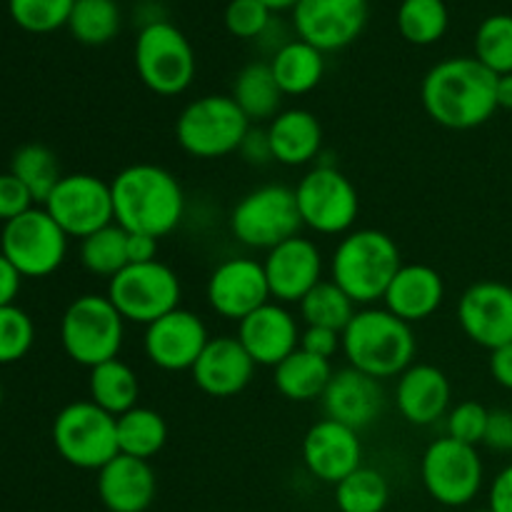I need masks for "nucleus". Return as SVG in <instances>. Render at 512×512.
I'll return each instance as SVG.
<instances>
[{
  "label": "nucleus",
  "mask_w": 512,
  "mask_h": 512,
  "mask_svg": "<svg viewBox=\"0 0 512 512\" xmlns=\"http://www.w3.org/2000/svg\"><path fill=\"white\" fill-rule=\"evenodd\" d=\"M35 343L33 318L18 305L0 308V365H13L30 353Z\"/></svg>",
  "instance_id": "a19ab883"
},
{
  "label": "nucleus",
  "mask_w": 512,
  "mask_h": 512,
  "mask_svg": "<svg viewBox=\"0 0 512 512\" xmlns=\"http://www.w3.org/2000/svg\"><path fill=\"white\" fill-rule=\"evenodd\" d=\"M413 325L385 308H358L343 330V355L350 368L375 380L398 378L415 363Z\"/></svg>",
  "instance_id": "7ed1b4c3"
},
{
  "label": "nucleus",
  "mask_w": 512,
  "mask_h": 512,
  "mask_svg": "<svg viewBox=\"0 0 512 512\" xmlns=\"http://www.w3.org/2000/svg\"><path fill=\"white\" fill-rule=\"evenodd\" d=\"M483 445L485 448L495 450V453H512V410H490Z\"/></svg>",
  "instance_id": "49530a36"
},
{
  "label": "nucleus",
  "mask_w": 512,
  "mask_h": 512,
  "mask_svg": "<svg viewBox=\"0 0 512 512\" xmlns=\"http://www.w3.org/2000/svg\"><path fill=\"white\" fill-rule=\"evenodd\" d=\"M320 405H323L325 418L348 425L360 433L380 418L385 395L380 380L348 365L343 370H335L323 398H320Z\"/></svg>",
  "instance_id": "4be33fe9"
},
{
  "label": "nucleus",
  "mask_w": 512,
  "mask_h": 512,
  "mask_svg": "<svg viewBox=\"0 0 512 512\" xmlns=\"http://www.w3.org/2000/svg\"><path fill=\"white\" fill-rule=\"evenodd\" d=\"M445 300V280L433 265L403 263L383 295L385 310L405 323H423L433 318Z\"/></svg>",
  "instance_id": "a878e982"
},
{
  "label": "nucleus",
  "mask_w": 512,
  "mask_h": 512,
  "mask_svg": "<svg viewBox=\"0 0 512 512\" xmlns=\"http://www.w3.org/2000/svg\"><path fill=\"white\" fill-rule=\"evenodd\" d=\"M303 463L313 478L338 485L363 465V443L358 430L323 418L303 438Z\"/></svg>",
  "instance_id": "aec40b11"
},
{
  "label": "nucleus",
  "mask_w": 512,
  "mask_h": 512,
  "mask_svg": "<svg viewBox=\"0 0 512 512\" xmlns=\"http://www.w3.org/2000/svg\"><path fill=\"white\" fill-rule=\"evenodd\" d=\"M243 155L245 163L250 165H268L273 163V150H270V140H268V130L263 128H250L248 135H245L243 145L238 150Z\"/></svg>",
  "instance_id": "de8ad7c7"
},
{
  "label": "nucleus",
  "mask_w": 512,
  "mask_h": 512,
  "mask_svg": "<svg viewBox=\"0 0 512 512\" xmlns=\"http://www.w3.org/2000/svg\"><path fill=\"white\" fill-rule=\"evenodd\" d=\"M475 58L495 75L512 73V15H488L475 30Z\"/></svg>",
  "instance_id": "58836bf2"
},
{
  "label": "nucleus",
  "mask_w": 512,
  "mask_h": 512,
  "mask_svg": "<svg viewBox=\"0 0 512 512\" xmlns=\"http://www.w3.org/2000/svg\"><path fill=\"white\" fill-rule=\"evenodd\" d=\"M0 408H3V385H0Z\"/></svg>",
  "instance_id": "6e6d98bb"
},
{
  "label": "nucleus",
  "mask_w": 512,
  "mask_h": 512,
  "mask_svg": "<svg viewBox=\"0 0 512 512\" xmlns=\"http://www.w3.org/2000/svg\"><path fill=\"white\" fill-rule=\"evenodd\" d=\"M300 350L315 358L333 360L338 350H343V333L330 328H305L300 333Z\"/></svg>",
  "instance_id": "a18cd8bd"
},
{
  "label": "nucleus",
  "mask_w": 512,
  "mask_h": 512,
  "mask_svg": "<svg viewBox=\"0 0 512 512\" xmlns=\"http://www.w3.org/2000/svg\"><path fill=\"white\" fill-rule=\"evenodd\" d=\"M205 298H208L213 313L240 323L253 310L270 303L273 295H270L263 263H258L255 258H245V255H235V258L223 260L210 273L208 285H205Z\"/></svg>",
  "instance_id": "dca6fc26"
},
{
  "label": "nucleus",
  "mask_w": 512,
  "mask_h": 512,
  "mask_svg": "<svg viewBox=\"0 0 512 512\" xmlns=\"http://www.w3.org/2000/svg\"><path fill=\"white\" fill-rule=\"evenodd\" d=\"M450 398H453V388H450L448 375L438 365L413 363L405 373L398 375L395 405L410 425L428 428L438 423L448 415Z\"/></svg>",
  "instance_id": "b1692460"
},
{
  "label": "nucleus",
  "mask_w": 512,
  "mask_h": 512,
  "mask_svg": "<svg viewBox=\"0 0 512 512\" xmlns=\"http://www.w3.org/2000/svg\"><path fill=\"white\" fill-rule=\"evenodd\" d=\"M68 30L83 45H105L120 33V8L115 0H75Z\"/></svg>",
  "instance_id": "4c0bfd02"
},
{
  "label": "nucleus",
  "mask_w": 512,
  "mask_h": 512,
  "mask_svg": "<svg viewBox=\"0 0 512 512\" xmlns=\"http://www.w3.org/2000/svg\"><path fill=\"white\" fill-rule=\"evenodd\" d=\"M273 13H283V10H293L298 5V0H263Z\"/></svg>",
  "instance_id": "5fc2aeb1"
},
{
  "label": "nucleus",
  "mask_w": 512,
  "mask_h": 512,
  "mask_svg": "<svg viewBox=\"0 0 512 512\" xmlns=\"http://www.w3.org/2000/svg\"><path fill=\"white\" fill-rule=\"evenodd\" d=\"M88 393L98 408L110 413L113 418H120L128 410L138 408L140 398V383L135 370L120 358L100 363L90 368L88 378Z\"/></svg>",
  "instance_id": "7c9ffc66"
},
{
  "label": "nucleus",
  "mask_w": 512,
  "mask_h": 512,
  "mask_svg": "<svg viewBox=\"0 0 512 512\" xmlns=\"http://www.w3.org/2000/svg\"><path fill=\"white\" fill-rule=\"evenodd\" d=\"M253 128L230 95H203L183 108L175 123V140L188 155L200 160L238 153Z\"/></svg>",
  "instance_id": "423d86ee"
},
{
  "label": "nucleus",
  "mask_w": 512,
  "mask_h": 512,
  "mask_svg": "<svg viewBox=\"0 0 512 512\" xmlns=\"http://www.w3.org/2000/svg\"><path fill=\"white\" fill-rule=\"evenodd\" d=\"M420 100L428 118L440 128H480L498 110V75L475 55L445 58L425 73Z\"/></svg>",
  "instance_id": "f257e3e1"
},
{
  "label": "nucleus",
  "mask_w": 512,
  "mask_h": 512,
  "mask_svg": "<svg viewBox=\"0 0 512 512\" xmlns=\"http://www.w3.org/2000/svg\"><path fill=\"white\" fill-rule=\"evenodd\" d=\"M488 415L490 410L485 408L478 400H463L455 408L448 410L445 415V430H448V438L458 440V443L465 445H483L485 428H488Z\"/></svg>",
  "instance_id": "37998d69"
},
{
  "label": "nucleus",
  "mask_w": 512,
  "mask_h": 512,
  "mask_svg": "<svg viewBox=\"0 0 512 512\" xmlns=\"http://www.w3.org/2000/svg\"><path fill=\"white\" fill-rule=\"evenodd\" d=\"M403 268L400 248L388 233L375 228L350 230L330 258V280L353 300L370 308L383 300L390 280Z\"/></svg>",
  "instance_id": "20e7f679"
},
{
  "label": "nucleus",
  "mask_w": 512,
  "mask_h": 512,
  "mask_svg": "<svg viewBox=\"0 0 512 512\" xmlns=\"http://www.w3.org/2000/svg\"><path fill=\"white\" fill-rule=\"evenodd\" d=\"M210 343L208 325L193 310L178 308L150 323L143 335L145 358L165 373L193 370L205 345Z\"/></svg>",
  "instance_id": "f3484780"
},
{
  "label": "nucleus",
  "mask_w": 512,
  "mask_h": 512,
  "mask_svg": "<svg viewBox=\"0 0 512 512\" xmlns=\"http://www.w3.org/2000/svg\"><path fill=\"white\" fill-rule=\"evenodd\" d=\"M230 98L238 103L250 123H270L283 110V90L275 83L270 63L255 60L248 63L233 80Z\"/></svg>",
  "instance_id": "c85d7f7f"
},
{
  "label": "nucleus",
  "mask_w": 512,
  "mask_h": 512,
  "mask_svg": "<svg viewBox=\"0 0 512 512\" xmlns=\"http://www.w3.org/2000/svg\"><path fill=\"white\" fill-rule=\"evenodd\" d=\"M255 368L258 365L245 353L235 335H220V338H210L190 375L200 393L210 398H233L248 388Z\"/></svg>",
  "instance_id": "5701e85b"
},
{
  "label": "nucleus",
  "mask_w": 512,
  "mask_h": 512,
  "mask_svg": "<svg viewBox=\"0 0 512 512\" xmlns=\"http://www.w3.org/2000/svg\"><path fill=\"white\" fill-rule=\"evenodd\" d=\"M75 0H8V13L18 28L28 33H55L68 25Z\"/></svg>",
  "instance_id": "ea45409f"
},
{
  "label": "nucleus",
  "mask_w": 512,
  "mask_h": 512,
  "mask_svg": "<svg viewBox=\"0 0 512 512\" xmlns=\"http://www.w3.org/2000/svg\"><path fill=\"white\" fill-rule=\"evenodd\" d=\"M420 478L435 503L445 508H463L473 503L483 488V458L473 445L443 435L425 448L420 460Z\"/></svg>",
  "instance_id": "ddd939ff"
},
{
  "label": "nucleus",
  "mask_w": 512,
  "mask_h": 512,
  "mask_svg": "<svg viewBox=\"0 0 512 512\" xmlns=\"http://www.w3.org/2000/svg\"><path fill=\"white\" fill-rule=\"evenodd\" d=\"M295 190L283 183H268L250 190L230 213V233L240 245L253 250H273L285 240L300 235Z\"/></svg>",
  "instance_id": "0eeeda50"
},
{
  "label": "nucleus",
  "mask_w": 512,
  "mask_h": 512,
  "mask_svg": "<svg viewBox=\"0 0 512 512\" xmlns=\"http://www.w3.org/2000/svg\"><path fill=\"white\" fill-rule=\"evenodd\" d=\"M398 33L413 45H433L445 38L450 13L445 0H403L395 15Z\"/></svg>",
  "instance_id": "f704fd0d"
},
{
  "label": "nucleus",
  "mask_w": 512,
  "mask_h": 512,
  "mask_svg": "<svg viewBox=\"0 0 512 512\" xmlns=\"http://www.w3.org/2000/svg\"><path fill=\"white\" fill-rule=\"evenodd\" d=\"M115 223L128 233L165 238L185 215V195L170 170L153 163H135L110 180Z\"/></svg>",
  "instance_id": "f03ea898"
},
{
  "label": "nucleus",
  "mask_w": 512,
  "mask_h": 512,
  "mask_svg": "<svg viewBox=\"0 0 512 512\" xmlns=\"http://www.w3.org/2000/svg\"><path fill=\"white\" fill-rule=\"evenodd\" d=\"M68 235L50 218L43 205L3 223L0 253L13 263L23 278H48L68 255Z\"/></svg>",
  "instance_id": "f8f14e48"
},
{
  "label": "nucleus",
  "mask_w": 512,
  "mask_h": 512,
  "mask_svg": "<svg viewBox=\"0 0 512 512\" xmlns=\"http://www.w3.org/2000/svg\"><path fill=\"white\" fill-rule=\"evenodd\" d=\"M53 445L73 468L100 470L120 455L118 420L93 400H75L55 415Z\"/></svg>",
  "instance_id": "1a4fd4ad"
},
{
  "label": "nucleus",
  "mask_w": 512,
  "mask_h": 512,
  "mask_svg": "<svg viewBox=\"0 0 512 512\" xmlns=\"http://www.w3.org/2000/svg\"><path fill=\"white\" fill-rule=\"evenodd\" d=\"M300 333L303 330L298 328V318L283 303L270 300L263 308L253 310L248 318L240 320L235 338L240 340L255 365L275 368L300 348Z\"/></svg>",
  "instance_id": "412c9836"
},
{
  "label": "nucleus",
  "mask_w": 512,
  "mask_h": 512,
  "mask_svg": "<svg viewBox=\"0 0 512 512\" xmlns=\"http://www.w3.org/2000/svg\"><path fill=\"white\" fill-rule=\"evenodd\" d=\"M458 325L465 338L485 350L512 343V288L498 280L473 283L458 300Z\"/></svg>",
  "instance_id": "a211bd4d"
},
{
  "label": "nucleus",
  "mask_w": 512,
  "mask_h": 512,
  "mask_svg": "<svg viewBox=\"0 0 512 512\" xmlns=\"http://www.w3.org/2000/svg\"><path fill=\"white\" fill-rule=\"evenodd\" d=\"M490 378L500 385L503 390H510L512 393V343L503 345V348L490 350Z\"/></svg>",
  "instance_id": "8fccbe9b"
},
{
  "label": "nucleus",
  "mask_w": 512,
  "mask_h": 512,
  "mask_svg": "<svg viewBox=\"0 0 512 512\" xmlns=\"http://www.w3.org/2000/svg\"><path fill=\"white\" fill-rule=\"evenodd\" d=\"M498 108L512 110V73L498 75Z\"/></svg>",
  "instance_id": "864d4df0"
},
{
  "label": "nucleus",
  "mask_w": 512,
  "mask_h": 512,
  "mask_svg": "<svg viewBox=\"0 0 512 512\" xmlns=\"http://www.w3.org/2000/svg\"><path fill=\"white\" fill-rule=\"evenodd\" d=\"M488 508L493 512H512V463L505 465L490 483Z\"/></svg>",
  "instance_id": "09e8293b"
},
{
  "label": "nucleus",
  "mask_w": 512,
  "mask_h": 512,
  "mask_svg": "<svg viewBox=\"0 0 512 512\" xmlns=\"http://www.w3.org/2000/svg\"><path fill=\"white\" fill-rule=\"evenodd\" d=\"M473 512H493L490 508H480V510H473Z\"/></svg>",
  "instance_id": "4d7b16f0"
},
{
  "label": "nucleus",
  "mask_w": 512,
  "mask_h": 512,
  "mask_svg": "<svg viewBox=\"0 0 512 512\" xmlns=\"http://www.w3.org/2000/svg\"><path fill=\"white\" fill-rule=\"evenodd\" d=\"M43 208L68 238L83 240L115 223L110 183L90 173L63 175Z\"/></svg>",
  "instance_id": "4468645a"
},
{
  "label": "nucleus",
  "mask_w": 512,
  "mask_h": 512,
  "mask_svg": "<svg viewBox=\"0 0 512 512\" xmlns=\"http://www.w3.org/2000/svg\"><path fill=\"white\" fill-rule=\"evenodd\" d=\"M20 283H23V275L13 268L8 258L0 253V308L5 305H15V298L20 293Z\"/></svg>",
  "instance_id": "3c124183"
},
{
  "label": "nucleus",
  "mask_w": 512,
  "mask_h": 512,
  "mask_svg": "<svg viewBox=\"0 0 512 512\" xmlns=\"http://www.w3.org/2000/svg\"><path fill=\"white\" fill-rule=\"evenodd\" d=\"M30 208H35L30 190L10 170L8 173H0V220L8 223V220L18 218V215L28 213Z\"/></svg>",
  "instance_id": "c03bdc74"
},
{
  "label": "nucleus",
  "mask_w": 512,
  "mask_h": 512,
  "mask_svg": "<svg viewBox=\"0 0 512 512\" xmlns=\"http://www.w3.org/2000/svg\"><path fill=\"white\" fill-rule=\"evenodd\" d=\"M268 63L278 88L290 98L308 95L318 88L325 75V53L300 38L288 40L283 48L275 50Z\"/></svg>",
  "instance_id": "cd10ccee"
},
{
  "label": "nucleus",
  "mask_w": 512,
  "mask_h": 512,
  "mask_svg": "<svg viewBox=\"0 0 512 512\" xmlns=\"http://www.w3.org/2000/svg\"><path fill=\"white\" fill-rule=\"evenodd\" d=\"M368 0H298L293 8L295 38L320 53H338L363 35Z\"/></svg>",
  "instance_id": "2eb2a0df"
},
{
  "label": "nucleus",
  "mask_w": 512,
  "mask_h": 512,
  "mask_svg": "<svg viewBox=\"0 0 512 512\" xmlns=\"http://www.w3.org/2000/svg\"><path fill=\"white\" fill-rule=\"evenodd\" d=\"M265 130H268L273 160L288 168L313 163L323 148V125L305 108L280 110Z\"/></svg>",
  "instance_id": "bb28decb"
},
{
  "label": "nucleus",
  "mask_w": 512,
  "mask_h": 512,
  "mask_svg": "<svg viewBox=\"0 0 512 512\" xmlns=\"http://www.w3.org/2000/svg\"><path fill=\"white\" fill-rule=\"evenodd\" d=\"M333 363L305 350H295L293 355L273 368V383L285 400L293 403H313L323 398L330 378H333Z\"/></svg>",
  "instance_id": "c756f323"
},
{
  "label": "nucleus",
  "mask_w": 512,
  "mask_h": 512,
  "mask_svg": "<svg viewBox=\"0 0 512 512\" xmlns=\"http://www.w3.org/2000/svg\"><path fill=\"white\" fill-rule=\"evenodd\" d=\"M300 318L308 328H330L343 333L353 315L358 313V305L333 283V280H320L308 295L298 303Z\"/></svg>",
  "instance_id": "72a5a7b5"
},
{
  "label": "nucleus",
  "mask_w": 512,
  "mask_h": 512,
  "mask_svg": "<svg viewBox=\"0 0 512 512\" xmlns=\"http://www.w3.org/2000/svg\"><path fill=\"white\" fill-rule=\"evenodd\" d=\"M273 23V10L263 0H230L225 8V28L240 40H260Z\"/></svg>",
  "instance_id": "79ce46f5"
},
{
  "label": "nucleus",
  "mask_w": 512,
  "mask_h": 512,
  "mask_svg": "<svg viewBox=\"0 0 512 512\" xmlns=\"http://www.w3.org/2000/svg\"><path fill=\"white\" fill-rule=\"evenodd\" d=\"M388 500L390 485L385 475L365 465L335 485V505L340 512H383Z\"/></svg>",
  "instance_id": "e433bc0d"
},
{
  "label": "nucleus",
  "mask_w": 512,
  "mask_h": 512,
  "mask_svg": "<svg viewBox=\"0 0 512 512\" xmlns=\"http://www.w3.org/2000/svg\"><path fill=\"white\" fill-rule=\"evenodd\" d=\"M158 493L150 460L115 455L98 470V498L108 512H145Z\"/></svg>",
  "instance_id": "393cba45"
},
{
  "label": "nucleus",
  "mask_w": 512,
  "mask_h": 512,
  "mask_svg": "<svg viewBox=\"0 0 512 512\" xmlns=\"http://www.w3.org/2000/svg\"><path fill=\"white\" fill-rule=\"evenodd\" d=\"M108 300L115 305L125 323L145 325L180 308V278L170 265L160 260L130 263L115 278L108 280Z\"/></svg>",
  "instance_id": "9d476101"
},
{
  "label": "nucleus",
  "mask_w": 512,
  "mask_h": 512,
  "mask_svg": "<svg viewBox=\"0 0 512 512\" xmlns=\"http://www.w3.org/2000/svg\"><path fill=\"white\" fill-rule=\"evenodd\" d=\"M118 420V450L120 455L150 460L168 443V423L153 408H138L123 413Z\"/></svg>",
  "instance_id": "2f4dec72"
},
{
  "label": "nucleus",
  "mask_w": 512,
  "mask_h": 512,
  "mask_svg": "<svg viewBox=\"0 0 512 512\" xmlns=\"http://www.w3.org/2000/svg\"><path fill=\"white\" fill-rule=\"evenodd\" d=\"M125 340V320L108 295H80L60 318V345L73 363L95 368L118 358Z\"/></svg>",
  "instance_id": "39448f33"
},
{
  "label": "nucleus",
  "mask_w": 512,
  "mask_h": 512,
  "mask_svg": "<svg viewBox=\"0 0 512 512\" xmlns=\"http://www.w3.org/2000/svg\"><path fill=\"white\" fill-rule=\"evenodd\" d=\"M10 173L30 190L33 200L43 205L48 195L53 193L55 185L60 183L63 173H60L58 155L40 143H25L10 158Z\"/></svg>",
  "instance_id": "473e14b6"
},
{
  "label": "nucleus",
  "mask_w": 512,
  "mask_h": 512,
  "mask_svg": "<svg viewBox=\"0 0 512 512\" xmlns=\"http://www.w3.org/2000/svg\"><path fill=\"white\" fill-rule=\"evenodd\" d=\"M80 263L98 278H115L128 263V230L118 223L80 240Z\"/></svg>",
  "instance_id": "c9c22d12"
},
{
  "label": "nucleus",
  "mask_w": 512,
  "mask_h": 512,
  "mask_svg": "<svg viewBox=\"0 0 512 512\" xmlns=\"http://www.w3.org/2000/svg\"><path fill=\"white\" fill-rule=\"evenodd\" d=\"M135 70L145 88L163 98H175L193 85V45L168 20L143 25L135 38Z\"/></svg>",
  "instance_id": "6e6552de"
},
{
  "label": "nucleus",
  "mask_w": 512,
  "mask_h": 512,
  "mask_svg": "<svg viewBox=\"0 0 512 512\" xmlns=\"http://www.w3.org/2000/svg\"><path fill=\"white\" fill-rule=\"evenodd\" d=\"M158 260V238L145 233H128V263Z\"/></svg>",
  "instance_id": "603ef678"
},
{
  "label": "nucleus",
  "mask_w": 512,
  "mask_h": 512,
  "mask_svg": "<svg viewBox=\"0 0 512 512\" xmlns=\"http://www.w3.org/2000/svg\"><path fill=\"white\" fill-rule=\"evenodd\" d=\"M263 268L275 303H300L323 280V253L310 238L295 235L265 253Z\"/></svg>",
  "instance_id": "6ab92c4d"
},
{
  "label": "nucleus",
  "mask_w": 512,
  "mask_h": 512,
  "mask_svg": "<svg viewBox=\"0 0 512 512\" xmlns=\"http://www.w3.org/2000/svg\"><path fill=\"white\" fill-rule=\"evenodd\" d=\"M295 203L305 228L320 235H348L360 213L353 180L335 165H315L295 185Z\"/></svg>",
  "instance_id": "9b49d317"
}]
</instances>
